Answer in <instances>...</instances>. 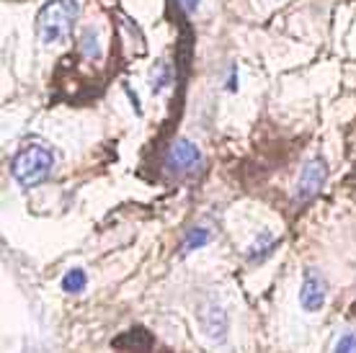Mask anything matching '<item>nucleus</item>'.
<instances>
[{
    "mask_svg": "<svg viewBox=\"0 0 356 353\" xmlns=\"http://www.w3.org/2000/svg\"><path fill=\"white\" fill-rule=\"evenodd\" d=\"M81 18L78 0H49L36 13V34L44 44L65 42Z\"/></svg>",
    "mask_w": 356,
    "mask_h": 353,
    "instance_id": "obj_1",
    "label": "nucleus"
},
{
    "mask_svg": "<svg viewBox=\"0 0 356 353\" xmlns=\"http://www.w3.org/2000/svg\"><path fill=\"white\" fill-rule=\"evenodd\" d=\"M54 168V155L44 145H29L18 150L10 160V176L16 178L21 188H34L44 183Z\"/></svg>",
    "mask_w": 356,
    "mask_h": 353,
    "instance_id": "obj_2",
    "label": "nucleus"
},
{
    "mask_svg": "<svg viewBox=\"0 0 356 353\" xmlns=\"http://www.w3.org/2000/svg\"><path fill=\"white\" fill-rule=\"evenodd\" d=\"M204 165V158H202V150L196 147L194 142L181 137L168 147L165 152V163L163 168L173 173V176H188V173H196V170Z\"/></svg>",
    "mask_w": 356,
    "mask_h": 353,
    "instance_id": "obj_3",
    "label": "nucleus"
},
{
    "mask_svg": "<svg viewBox=\"0 0 356 353\" xmlns=\"http://www.w3.org/2000/svg\"><path fill=\"white\" fill-rule=\"evenodd\" d=\"M325 178H328V165L323 158H312L305 163L302 173L297 178V191H294V199L300 204L310 202L312 196H318L323 186H325Z\"/></svg>",
    "mask_w": 356,
    "mask_h": 353,
    "instance_id": "obj_4",
    "label": "nucleus"
},
{
    "mask_svg": "<svg viewBox=\"0 0 356 353\" xmlns=\"http://www.w3.org/2000/svg\"><path fill=\"white\" fill-rule=\"evenodd\" d=\"M325 297H328V284H325L323 274H318L315 268H307L305 271L302 289H300V304H302V309L318 312L325 304Z\"/></svg>",
    "mask_w": 356,
    "mask_h": 353,
    "instance_id": "obj_5",
    "label": "nucleus"
},
{
    "mask_svg": "<svg viewBox=\"0 0 356 353\" xmlns=\"http://www.w3.org/2000/svg\"><path fill=\"white\" fill-rule=\"evenodd\" d=\"M209 243V232L204 230V227H194V230H188V235L184 238V243H181V256H186V253H191V250H196V247H202Z\"/></svg>",
    "mask_w": 356,
    "mask_h": 353,
    "instance_id": "obj_6",
    "label": "nucleus"
},
{
    "mask_svg": "<svg viewBox=\"0 0 356 353\" xmlns=\"http://www.w3.org/2000/svg\"><path fill=\"white\" fill-rule=\"evenodd\" d=\"M86 281H88V276H86V271L83 268H72V271H67L63 279V289L67 294H78L86 289Z\"/></svg>",
    "mask_w": 356,
    "mask_h": 353,
    "instance_id": "obj_7",
    "label": "nucleus"
},
{
    "mask_svg": "<svg viewBox=\"0 0 356 353\" xmlns=\"http://www.w3.org/2000/svg\"><path fill=\"white\" fill-rule=\"evenodd\" d=\"M276 247V240L268 235V232H264L261 235V240H259V245H253V250H250V261H256V263H261L264 258H268L271 256V250Z\"/></svg>",
    "mask_w": 356,
    "mask_h": 353,
    "instance_id": "obj_8",
    "label": "nucleus"
},
{
    "mask_svg": "<svg viewBox=\"0 0 356 353\" xmlns=\"http://www.w3.org/2000/svg\"><path fill=\"white\" fill-rule=\"evenodd\" d=\"M83 52H86V57H93V60L101 57V52H98V39L93 28H88V31L83 34Z\"/></svg>",
    "mask_w": 356,
    "mask_h": 353,
    "instance_id": "obj_9",
    "label": "nucleus"
},
{
    "mask_svg": "<svg viewBox=\"0 0 356 353\" xmlns=\"http://www.w3.org/2000/svg\"><path fill=\"white\" fill-rule=\"evenodd\" d=\"M336 353H356V333L341 336L339 343H336Z\"/></svg>",
    "mask_w": 356,
    "mask_h": 353,
    "instance_id": "obj_10",
    "label": "nucleus"
},
{
    "mask_svg": "<svg viewBox=\"0 0 356 353\" xmlns=\"http://www.w3.org/2000/svg\"><path fill=\"white\" fill-rule=\"evenodd\" d=\"M155 70H158V75L152 78V85H155V90H161L163 85L168 83V65H163V62H161V65H158Z\"/></svg>",
    "mask_w": 356,
    "mask_h": 353,
    "instance_id": "obj_11",
    "label": "nucleus"
},
{
    "mask_svg": "<svg viewBox=\"0 0 356 353\" xmlns=\"http://www.w3.org/2000/svg\"><path fill=\"white\" fill-rule=\"evenodd\" d=\"M181 3V8L186 10V13H196L199 10V0H178Z\"/></svg>",
    "mask_w": 356,
    "mask_h": 353,
    "instance_id": "obj_12",
    "label": "nucleus"
}]
</instances>
